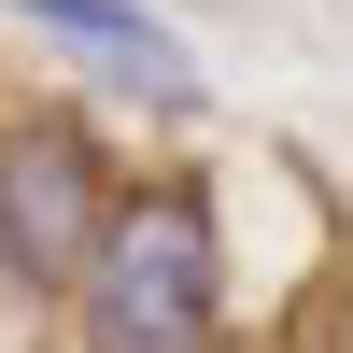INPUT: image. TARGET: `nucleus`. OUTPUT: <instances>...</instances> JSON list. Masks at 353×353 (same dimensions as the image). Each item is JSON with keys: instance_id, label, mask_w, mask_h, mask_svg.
I'll return each mask as SVG.
<instances>
[{"instance_id": "nucleus-1", "label": "nucleus", "mask_w": 353, "mask_h": 353, "mask_svg": "<svg viewBox=\"0 0 353 353\" xmlns=\"http://www.w3.org/2000/svg\"><path fill=\"white\" fill-rule=\"evenodd\" d=\"M85 297V353H212V311H226V241H212V198L198 184H141L99 212L71 269Z\"/></svg>"}, {"instance_id": "nucleus-2", "label": "nucleus", "mask_w": 353, "mask_h": 353, "mask_svg": "<svg viewBox=\"0 0 353 353\" xmlns=\"http://www.w3.org/2000/svg\"><path fill=\"white\" fill-rule=\"evenodd\" d=\"M99 212H113V170H99V141H85L71 113L0 128V254H14L28 283H71L85 241H99Z\"/></svg>"}, {"instance_id": "nucleus-3", "label": "nucleus", "mask_w": 353, "mask_h": 353, "mask_svg": "<svg viewBox=\"0 0 353 353\" xmlns=\"http://www.w3.org/2000/svg\"><path fill=\"white\" fill-rule=\"evenodd\" d=\"M14 14H43L57 28V43H85V57H113V71H128V85H156V99H184V43H170V28L156 14H141V0H14Z\"/></svg>"}]
</instances>
